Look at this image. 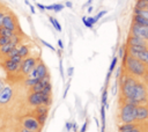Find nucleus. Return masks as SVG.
<instances>
[{
  "mask_svg": "<svg viewBox=\"0 0 148 132\" xmlns=\"http://www.w3.org/2000/svg\"><path fill=\"white\" fill-rule=\"evenodd\" d=\"M121 95L124 97V103H130L133 105H145L148 102V89L147 87L138 81L134 76L130 74H124L120 80Z\"/></svg>",
  "mask_w": 148,
  "mask_h": 132,
  "instance_id": "obj_1",
  "label": "nucleus"
},
{
  "mask_svg": "<svg viewBox=\"0 0 148 132\" xmlns=\"http://www.w3.org/2000/svg\"><path fill=\"white\" fill-rule=\"evenodd\" d=\"M124 66L127 73L134 78L143 76L147 73V66L143 63H141L139 59L130 56L128 53H126L124 57Z\"/></svg>",
  "mask_w": 148,
  "mask_h": 132,
  "instance_id": "obj_2",
  "label": "nucleus"
},
{
  "mask_svg": "<svg viewBox=\"0 0 148 132\" xmlns=\"http://www.w3.org/2000/svg\"><path fill=\"white\" fill-rule=\"evenodd\" d=\"M119 119L121 124L135 123L136 122V105L124 103L119 111Z\"/></svg>",
  "mask_w": 148,
  "mask_h": 132,
  "instance_id": "obj_3",
  "label": "nucleus"
},
{
  "mask_svg": "<svg viewBox=\"0 0 148 132\" xmlns=\"http://www.w3.org/2000/svg\"><path fill=\"white\" fill-rule=\"evenodd\" d=\"M28 103L32 107H38V105H46L49 107L52 103L51 95H46L43 93H34L31 91L28 95Z\"/></svg>",
  "mask_w": 148,
  "mask_h": 132,
  "instance_id": "obj_4",
  "label": "nucleus"
},
{
  "mask_svg": "<svg viewBox=\"0 0 148 132\" xmlns=\"http://www.w3.org/2000/svg\"><path fill=\"white\" fill-rule=\"evenodd\" d=\"M37 64V59L36 57H27L22 60L21 63V67H20V72L23 75H29L31 73V71L35 68Z\"/></svg>",
  "mask_w": 148,
  "mask_h": 132,
  "instance_id": "obj_5",
  "label": "nucleus"
},
{
  "mask_svg": "<svg viewBox=\"0 0 148 132\" xmlns=\"http://www.w3.org/2000/svg\"><path fill=\"white\" fill-rule=\"evenodd\" d=\"M49 74L47 72V67L46 65L43 63V61H38L35 66V68L31 71V73L28 75L30 78H35V79H38V80H42L44 76H46Z\"/></svg>",
  "mask_w": 148,
  "mask_h": 132,
  "instance_id": "obj_6",
  "label": "nucleus"
},
{
  "mask_svg": "<svg viewBox=\"0 0 148 132\" xmlns=\"http://www.w3.org/2000/svg\"><path fill=\"white\" fill-rule=\"evenodd\" d=\"M22 126L27 130L34 131V132H38L40 130V124L38 123L36 117L32 116H27L22 119Z\"/></svg>",
  "mask_w": 148,
  "mask_h": 132,
  "instance_id": "obj_7",
  "label": "nucleus"
},
{
  "mask_svg": "<svg viewBox=\"0 0 148 132\" xmlns=\"http://www.w3.org/2000/svg\"><path fill=\"white\" fill-rule=\"evenodd\" d=\"M131 35L138 36L148 42V27H141V25L133 23L131 27Z\"/></svg>",
  "mask_w": 148,
  "mask_h": 132,
  "instance_id": "obj_8",
  "label": "nucleus"
},
{
  "mask_svg": "<svg viewBox=\"0 0 148 132\" xmlns=\"http://www.w3.org/2000/svg\"><path fill=\"white\" fill-rule=\"evenodd\" d=\"M13 97V88L10 86H5L0 90V104H7Z\"/></svg>",
  "mask_w": 148,
  "mask_h": 132,
  "instance_id": "obj_9",
  "label": "nucleus"
},
{
  "mask_svg": "<svg viewBox=\"0 0 148 132\" xmlns=\"http://www.w3.org/2000/svg\"><path fill=\"white\" fill-rule=\"evenodd\" d=\"M127 44H128V46H147L148 47V42L147 41L138 37V36H134V35L128 36Z\"/></svg>",
  "mask_w": 148,
  "mask_h": 132,
  "instance_id": "obj_10",
  "label": "nucleus"
},
{
  "mask_svg": "<svg viewBox=\"0 0 148 132\" xmlns=\"http://www.w3.org/2000/svg\"><path fill=\"white\" fill-rule=\"evenodd\" d=\"M148 119V107L138 105L136 107V122H143Z\"/></svg>",
  "mask_w": 148,
  "mask_h": 132,
  "instance_id": "obj_11",
  "label": "nucleus"
},
{
  "mask_svg": "<svg viewBox=\"0 0 148 132\" xmlns=\"http://www.w3.org/2000/svg\"><path fill=\"white\" fill-rule=\"evenodd\" d=\"M3 67L8 72V73H17L20 71V67H21V64H16L14 61H12L10 59H6L3 61Z\"/></svg>",
  "mask_w": 148,
  "mask_h": 132,
  "instance_id": "obj_12",
  "label": "nucleus"
},
{
  "mask_svg": "<svg viewBox=\"0 0 148 132\" xmlns=\"http://www.w3.org/2000/svg\"><path fill=\"white\" fill-rule=\"evenodd\" d=\"M2 27L7 28V29H10V30H13V31H15V30H16V22H15V20H14V17H13V15H10V14H7V13H6V15H5V17H3Z\"/></svg>",
  "mask_w": 148,
  "mask_h": 132,
  "instance_id": "obj_13",
  "label": "nucleus"
},
{
  "mask_svg": "<svg viewBox=\"0 0 148 132\" xmlns=\"http://www.w3.org/2000/svg\"><path fill=\"white\" fill-rule=\"evenodd\" d=\"M128 54L139 59L141 63H143L148 67V49H146L143 51H139V52H132V53H128Z\"/></svg>",
  "mask_w": 148,
  "mask_h": 132,
  "instance_id": "obj_14",
  "label": "nucleus"
},
{
  "mask_svg": "<svg viewBox=\"0 0 148 132\" xmlns=\"http://www.w3.org/2000/svg\"><path fill=\"white\" fill-rule=\"evenodd\" d=\"M17 50H18V56L22 57L23 59L29 57V53H30V49L28 45H24V44H21L20 46H17Z\"/></svg>",
  "mask_w": 148,
  "mask_h": 132,
  "instance_id": "obj_15",
  "label": "nucleus"
},
{
  "mask_svg": "<svg viewBox=\"0 0 148 132\" xmlns=\"http://www.w3.org/2000/svg\"><path fill=\"white\" fill-rule=\"evenodd\" d=\"M133 23L134 24H138V25H141V27H148V19L142 17L140 15H134Z\"/></svg>",
  "mask_w": 148,
  "mask_h": 132,
  "instance_id": "obj_16",
  "label": "nucleus"
},
{
  "mask_svg": "<svg viewBox=\"0 0 148 132\" xmlns=\"http://www.w3.org/2000/svg\"><path fill=\"white\" fill-rule=\"evenodd\" d=\"M64 8H65V5H62V3H53L50 6H45V10H53L56 13L61 12Z\"/></svg>",
  "mask_w": 148,
  "mask_h": 132,
  "instance_id": "obj_17",
  "label": "nucleus"
},
{
  "mask_svg": "<svg viewBox=\"0 0 148 132\" xmlns=\"http://www.w3.org/2000/svg\"><path fill=\"white\" fill-rule=\"evenodd\" d=\"M15 35H16L15 31H13V30H10V29H7V28H5V27H1V28H0V36L12 38V37H14Z\"/></svg>",
  "mask_w": 148,
  "mask_h": 132,
  "instance_id": "obj_18",
  "label": "nucleus"
},
{
  "mask_svg": "<svg viewBox=\"0 0 148 132\" xmlns=\"http://www.w3.org/2000/svg\"><path fill=\"white\" fill-rule=\"evenodd\" d=\"M136 126H139L136 123H126V124L119 125L118 130H119V131H128V130H132V129H134V127H136Z\"/></svg>",
  "mask_w": 148,
  "mask_h": 132,
  "instance_id": "obj_19",
  "label": "nucleus"
},
{
  "mask_svg": "<svg viewBox=\"0 0 148 132\" xmlns=\"http://www.w3.org/2000/svg\"><path fill=\"white\" fill-rule=\"evenodd\" d=\"M117 63H118V57H113V59H112V61H111V65H110V67H109V72H108V75H106V83L109 82L110 75H111V73L113 72V69H114V67H116Z\"/></svg>",
  "mask_w": 148,
  "mask_h": 132,
  "instance_id": "obj_20",
  "label": "nucleus"
},
{
  "mask_svg": "<svg viewBox=\"0 0 148 132\" xmlns=\"http://www.w3.org/2000/svg\"><path fill=\"white\" fill-rule=\"evenodd\" d=\"M49 21L51 22V24L53 25V28L57 30V31H59V32H61V30H62V28H61V25H60V23H59V21L56 19V17H53V16H50L49 17Z\"/></svg>",
  "mask_w": 148,
  "mask_h": 132,
  "instance_id": "obj_21",
  "label": "nucleus"
},
{
  "mask_svg": "<svg viewBox=\"0 0 148 132\" xmlns=\"http://www.w3.org/2000/svg\"><path fill=\"white\" fill-rule=\"evenodd\" d=\"M37 82H39V80L38 79H35V78H30V76H28L25 80H24V85L27 86V87H30V88H32Z\"/></svg>",
  "mask_w": 148,
  "mask_h": 132,
  "instance_id": "obj_22",
  "label": "nucleus"
},
{
  "mask_svg": "<svg viewBox=\"0 0 148 132\" xmlns=\"http://www.w3.org/2000/svg\"><path fill=\"white\" fill-rule=\"evenodd\" d=\"M35 112H36V115L47 113V112H49V107H46V105H38V107H36Z\"/></svg>",
  "mask_w": 148,
  "mask_h": 132,
  "instance_id": "obj_23",
  "label": "nucleus"
},
{
  "mask_svg": "<svg viewBox=\"0 0 148 132\" xmlns=\"http://www.w3.org/2000/svg\"><path fill=\"white\" fill-rule=\"evenodd\" d=\"M147 3H148V2H147L146 0H136L134 8H135V9H146Z\"/></svg>",
  "mask_w": 148,
  "mask_h": 132,
  "instance_id": "obj_24",
  "label": "nucleus"
},
{
  "mask_svg": "<svg viewBox=\"0 0 148 132\" xmlns=\"http://www.w3.org/2000/svg\"><path fill=\"white\" fill-rule=\"evenodd\" d=\"M101 120H102V130H105V107L101 105Z\"/></svg>",
  "mask_w": 148,
  "mask_h": 132,
  "instance_id": "obj_25",
  "label": "nucleus"
},
{
  "mask_svg": "<svg viewBox=\"0 0 148 132\" xmlns=\"http://www.w3.org/2000/svg\"><path fill=\"white\" fill-rule=\"evenodd\" d=\"M134 15H140L142 17L148 19V9H135L134 8Z\"/></svg>",
  "mask_w": 148,
  "mask_h": 132,
  "instance_id": "obj_26",
  "label": "nucleus"
},
{
  "mask_svg": "<svg viewBox=\"0 0 148 132\" xmlns=\"http://www.w3.org/2000/svg\"><path fill=\"white\" fill-rule=\"evenodd\" d=\"M36 118H37L38 123H39V124H40V126H42V125H44V124H45V122H46V118H47V113L36 115Z\"/></svg>",
  "mask_w": 148,
  "mask_h": 132,
  "instance_id": "obj_27",
  "label": "nucleus"
},
{
  "mask_svg": "<svg viewBox=\"0 0 148 132\" xmlns=\"http://www.w3.org/2000/svg\"><path fill=\"white\" fill-rule=\"evenodd\" d=\"M102 105L108 108V89H104L102 93Z\"/></svg>",
  "mask_w": 148,
  "mask_h": 132,
  "instance_id": "obj_28",
  "label": "nucleus"
},
{
  "mask_svg": "<svg viewBox=\"0 0 148 132\" xmlns=\"http://www.w3.org/2000/svg\"><path fill=\"white\" fill-rule=\"evenodd\" d=\"M10 42H12V38L0 36V46H3V45H6V44H8V43H10Z\"/></svg>",
  "mask_w": 148,
  "mask_h": 132,
  "instance_id": "obj_29",
  "label": "nucleus"
},
{
  "mask_svg": "<svg viewBox=\"0 0 148 132\" xmlns=\"http://www.w3.org/2000/svg\"><path fill=\"white\" fill-rule=\"evenodd\" d=\"M8 59H10L12 61H14V63H16V64H21L22 60H23V58L20 57L18 54H16V56H14V57H12V58H8Z\"/></svg>",
  "mask_w": 148,
  "mask_h": 132,
  "instance_id": "obj_30",
  "label": "nucleus"
},
{
  "mask_svg": "<svg viewBox=\"0 0 148 132\" xmlns=\"http://www.w3.org/2000/svg\"><path fill=\"white\" fill-rule=\"evenodd\" d=\"M16 54H18V50H17V47H14V49L7 54V58H12V57H14V56H16Z\"/></svg>",
  "mask_w": 148,
  "mask_h": 132,
  "instance_id": "obj_31",
  "label": "nucleus"
},
{
  "mask_svg": "<svg viewBox=\"0 0 148 132\" xmlns=\"http://www.w3.org/2000/svg\"><path fill=\"white\" fill-rule=\"evenodd\" d=\"M40 42L43 43V45H45V46H46V47H49L50 50H52V51H56V47H54V46H52V45H51L50 43H47L46 41H44V39H40Z\"/></svg>",
  "mask_w": 148,
  "mask_h": 132,
  "instance_id": "obj_32",
  "label": "nucleus"
},
{
  "mask_svg": "<svg viewBox=\"0 0 148 132\" xmlns=\"http://www.w3.org/2000/svg\"><path fill=\"white\" fill-rule=\"evenodd\" d=\"M24 2H25V5H27V6L30 8V12H31V14H35V13H36V10H35V7H34V6H32V5H31V3H30L28 0H24Z\"/></svg>",
  "mask_w": 148,
  "mask_h": 132,
  "instance_id": "obj_33",
  "label": "nucleus"
},
{
  "mask_svg": "<svg viewBox=\"0 0 148 132\" xmlns=\"http://www.w3.org/2000/svg\"><path fill=\"white\" fill-rule=\"evenodd\" d=\"M106 13H108L106 10H102V12H99V13H98V14H97V15L95 16V20H96V22H97V21H98V20H99V19L102 17V16H104V15H105Z\"/></svg>",
  "mask_w": 148,
  "mask_h": 132,
  "instance_id": "obj_34",
  "label": "nucleus"
},
{
  "mask_svg": "<svg viewBox=\"0 0 148 132\" xmlns=\"http://www.w3.org/2000/svg\"><path fill=\"white\" fill-rule=\"evenodd\" d=\"M119 132H142V130L139 126H136V127H134L132 130H128V131H119Z\"/></svg>",
  "mask_w": 148,
  "mask_h": 132,
  "instance_id": "obj_35",
  "label": "nucleus"
},
{
  "mask_svg": "<svg viewBox=\"0 0 148 132\" xmlns=\"http://www.w3.org/2000/svg\"><path fill=\"white\" fill-rule=\"evenodd\" d=\"M87 20H88V22H89V24L92 27L95 23H96V20H95V17H91V16H89V17H87Z\"/></svg>",
  "mask_w": 148,
  "mask_h": 132,
  "instance_id": "obj_36",
  "label": "nucleus"
},
{
  "mask_svg": "<svg viewBox=\"0 0 148 132\" xmlns=\"http://www.w3.org/2000/svg\"><path fill=\"white\" fill-rule=\"evenodd\" d=\"M82 22H83V24H84L87 28H92V27L89 24V22H88V20H87V17H86V16H83V17H82Z\"/></svg>",
  "mask_w": 148,
  "mask_h": 132,
  "instance_id": "obj_37",
  "label": "nucleus"
},
{
  "mask_svg": "<svg viewBox=\"0 0 148 132\" xmlns=\"http://www.w3.org/2000/svg\"><path fill=\"white\" fill-rule=\"evenodd\" d=\"M5 15H6V13L2 12V10H0V28L2 27V22H3V17H5Z\"/></svg>",
  "mask_w": 148,
  "mask_h": 132,
  "instance_id": "obj_38",
  "label": "nucleus"
},
{
  "mask_svg": "<svg viewBox=\"0 0 148 132\" xmlns=\"http://www.w3.org/2000/svg\"><path fill=\"white\" fill-rule=\"evenodd\" d=\"M87 126H88V120H86V122L83 123V125H82V127H81L80 132H86V130H87Z\"/></svg>",
  "mask_w": 148,
  "mask_h": 132,
  "instance_id": "obj_39",
  "label": "nucleus"
},
{
  "mask_svg": "<svg viewBox=\"0 0 148 132\" xmlns=\"http://www.w3.org/2000/svg\"><path fill=\"white\" fill-rule=\"evenodd\" d=\"M36 6H37L38 9H40V10H45V6H44V5H42V3H39V2H36Z\"/></svg>",
  "mask_w": 148,
  "mask_h": 132,
  "instance_id": "obj_40",
  "label": "nucleus"
},
{
  "mask_svg": "<svg viewBox=\"0 0 148 132\" xmlns=\"http://www.w3.org/2000/svg\"><path fill=\"white\" fill-rule=\"evenodd\" d=\"M59 67H60V74H61V76L64 78V69H62V61L60 60V63H59Z\"/></svg>",
  "mask_w": 148,
  "mask_h": 132,
  "instance_id": "obj_41",
  "label": "nucleus"
},
{
  "mask_svg": "<svg viewBox=\"0 0 148 132\" xmlns=\"http://www.w3.org/2000/svg\"><path fill=\"white\" fill-rule=\"evenodd\" d=\"M68 88H69V82L67 83V86H66V89H65V91H64V95H62V97H64V98L67 96V91H68Z\"/></svg>",
  "mask_w": 148,
  "mask_h": 132,
  "instance_id": "obj_42",
  "label": "nucleus"
},
{
  "mask_svg": "<svg viewBox=\"0 0 148 132\" xmlns=\"http://www.w3.org/2000/svg\"><path fill=\"white\" fill-rule=\"evenodd\" d=\"M72 130L74 131V132H77V125H76V123L74 122V123H72Z\"/></svg>",
  "mask_w": 148,
  "mask_h": 132,
  "instance_id": "obj_43",
  "label": "nucleus"
},
{
  "mask_svg": "<svg viewBox=\"0 0 148 132\" xmlns=\"http://www.w3.org/2000/svg\"><path fill=\"white\" fill-rule=\"evenodd\" d=\"M58 46L60 47V50H62V49H64V43H62V41H61V39H58Z\"/></svg>",
  "mask_w": 148,
  "mask_h": 132,
  "instance_id": "obj_44",
  "label": "nucleus"
},
{
  "mask_svg": "<svg viewBox=\"0 0 148 132\" xmlns=\"http://www.w3.org/2000/svg\"><path fill=\"white\" fill-rule=\"evenodd\" d=\"M66 130L67 131H71L72 130V123H69V122L66 123Z\"/></svg>",
  "mask_w": 148,
  "mask_h": 132,
  "instance_id": "obj_45",
  "label": "nucleus"
},
{
  "mask_svg": "<svg viewBox=\"0 0 148 132\" xmlns=\"http://www.w3.org/2000/svg\"><path fill=\"white\" fill-rule=\"evenodd\" d=\"M5 86H6V85H5V81L0 78V90H1V89H3V87H5Z\"/></svg>",
  "mask_w": 148,
  "mask_h": 132,
  "instance_id": "obj_46",
  "label": "nucleus"
},
{
  "mask_svg": "<svg viewBox=\"0 0 148 132\" xmlns=\"http://www.w3.org/2000/svg\"><path fill=\"white\" fill-rule=\"evenodd\" d=\"M65 6L68 7V8H72V7H73V3H72L71 1H66V2H65Z\"/></svg>",
  "mask_w": 148,
  "mask_h": 132,
  "instance_id": "obj_47",
  "label": "nucleus"
},
{
  "mask_svg": "<svg viewBox=\"0 0 148 132\" xmlns=\"http://www.w3.org/2000/svg\"><path fill=\"white\" fill-rule=\"evenodd\" d=\"M118 56H119V57H123V56H124V47H120V49H119Z\"/></svg>",
  "mask_w": 148,
  "mask_h": 132,
  "instance_id": "obj_48",
  "label": "nucleus"
},
{
  "mask_svg": "<svg viewBox=\"0 0 148 132\" xmlns=\"http://www.w3.org/2000/svg\"><path fill=\"white\" fill-rule=\"evenodd\" d=\"M73 69H74L73 67H69V68H68V75H69V76H72V74H73Z\"/></svg>",
  "mask_w": 148,
  "mask_h": 132,
  "instance_id": "obj_49",
  "label": "nucleus"
},
{
  "mask_svg": "<svg viewBox=\"0 0 148 132\" xmlns=\"http://www.w3.org/2000/svg\"><path fill=\"white\" fill-rule=\"evenodd\" d=\"M20 132H34V131H30V130H27V129H24V127H22Z\"/></svg>",
  "mask_w": 148,
  "mask_h": 132,
  "instance_id": "obj_50",
  "label": "nucleus"
},
{
  "mask_svg": "<svg viewBox=\"0 0 148 132\" xmlns=\"http://www.w3.org/2000/svg\"><path fill=\"white\" fill-rule=\"evenodd\" d=\"M92 9H94V8H92V6H89V7H88V13H91V12H92Z\"/></svg>",
  "mask_w": 148,
  "mask_h": 132,
  "instance_id": "obj_51",
  "label": "nucleus"
},
{
  "mask_svg": "<svg viewBox=\"0 0 148 132\" xmlns=\"http://www.w3.org/2000/svg\"><path fill=\"white\" fill-rule=\"evenodd\" d=\"M91 1H92V0H88V1H87V5H90V3H91Z\"/></svg>",
  "mask_w": 148,
  "mask_h": 132,
  "instance_id": "obj_52",
  "label": "nucleus"
},
{
  "mask_svg": "<svg viewBox=\"0 0 148 132\" xmlns=\"http://www.w3.org/2000/svg\"><path fill=\"white\" fill-rule=\"evenodd\" d=\"M101 132H105V130H101Z\"/></svg>",
  "mask_w": 148,
  "mask_h": 132,
  "instance_id": "obj_53",
  "label": "nucleus"
},
{
  "mask_svg": "<svg viewBox=\"0 0 148 132\" xmlns=\"http://www.w3.org/2000/svg\"><path fill=\"white\" fill-rule=\"evenodd\" d=\"M146 9H148V3H147V7H146Z\"/></svg>",
  "mask_w": 148,
  "mask_h": 132,
  "instance_id": "obj_54",
  "label": "nucleus"
},
{
  "mask_svg": "<svg viewBox=\"0 0 148 132\" xmlns=\"http://www.w3.org/2000/svg\"><path fill=\"white\" fill-rule=\"evenodd\" d=\"M146 1H147V2H148V0H146Z\"/></svg>",
  "mask_w": 148,
  "mask_h": 132,
  "instance_id": "obj_55",
  "label": "nucleus"
},
{
  "mask_svg": "<svg viewBox=\"0 0 148 132\" xmlns=\"http://www.w3.org/2000/svg\"><path fill=\"white\" fill-rule=\"evenodd\" d=\"M34 1H36V0H34Z\"/></svg>",
  "mask_w": 148,
  "mask_h": 132,
  "instance_id": "obj_56",
  "label": "nucleus"
}]
</instances>
